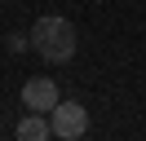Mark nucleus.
<instances>
[{
  "label": "nucleus",
  "instance_id": "nucleus-1",
  "mask_svg": "<svg viewBox=\"0 0 146 141\" xmlns=\"http://www.w3.org/2000/svg\"><path fill=\"white\" fill-rule=\"evenodd\" d=\"M31 49L40 53L44 62H71L75 57V26L66 22V18H40L36 26H31Z\"/></svg>",
  "mask_w": 146,
  "mask_h": 141
},
{
  "label": "nucleus",
  "instance_id": "nucleus-2",
  "mask_svg": "<svg viewBox=\"0 0 146 141\" xmlns=\"http://www.w3.org/2000/svg\"><path fill=\"white\" fill-rule=\"evenodd\" d=\"M49 123H53V137L75 141V137L89 132V110H84L80 101H58L53 110H49Z\"/></svg>",
  "mask_w": 146,
  "mask_h": 141
},
{
  "label": "nucleus",
  "instance_id": "nucleus-3",
  "mask_svg": "<svg viewBox=\"0 0 146 141\" xmlns=\"http://www.w3.org/2000/svg\"><path fill=\"white\" fill-rule=\"evenodd\" d=\"M58 101H62V97H58V84H53L49 75H36V79H27V84H22V106H27V110L49 115Z\"/></svg>",
  "mask_w": 146,
  "mask_h": 141
},
{
  "label": "nucleus",
  "instance_id": "nucleus-4",
  "mask_svg": "<svg viewBox=\"0 0 146 141\" xmlns=\"http://www.w3.org/2000/svg\"><path fill=\"white\" fill-rule=\"evenodd\" d=\"M49 132H53V123H49V119H44L40 110H31L27 119L18 123V141H44Z\"/></svg>",
  "mask_w": 146,
  "mask_h": 141
},
{
  "label": "nucleus",
  "instance_id": "nucleus-5",
  "mask_svg": "<svg viewBox=\"0 0 146 141\" xmlns=\"http://www.w3.org/2000/svg\"><path fill=\"white\" fill-rule=\"evenodd\" d=\"M27 44H31V35H9V49H13V53H18V49H27Z\"/></svg>",
  "mask_w": 146,
  "mask_h": 141
}]
</instances>
